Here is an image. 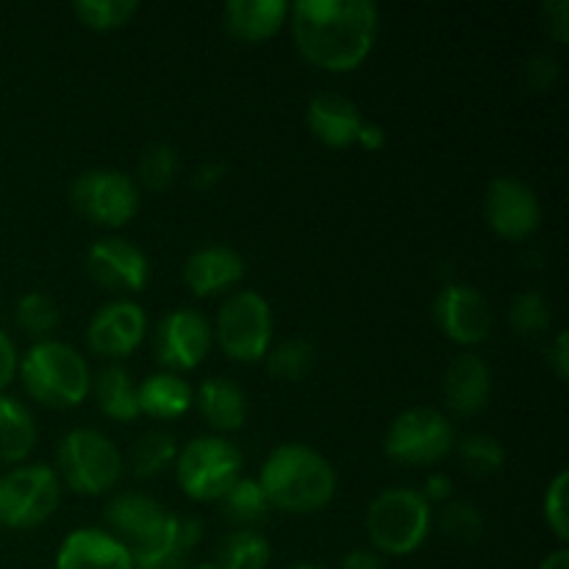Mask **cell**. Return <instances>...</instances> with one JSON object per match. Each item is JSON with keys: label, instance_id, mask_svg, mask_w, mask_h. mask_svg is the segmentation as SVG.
<instances>
[{"label": "cell", "instance_id": "6da1fadb", "mask_svg": "<svg viewBox=\"0 0 569 569\" xmlns=\"http://www.w3.org/2000/svg\"><path fill=\"white\" fill-rule=\"evenodd\" d=\"M289 26L306 61L328 72H350L376 44L381 9L372 0H295Z\"/></svg>", "mask_w": 569, "mask_h": 569}, {"label": "cell", "instance_id": "7a4b0ae2", "mask_svg": "<svg viewBox=\"0 0 569 569\" xmlns=\"http://www.w3.org/2000/svg\"><path fill=\"white\" fill-rule=\"evenodd\" d=\"M272 509L289 515H315L337 495V470L320 450L303 442H283L270 450L259 472Z\"/></svg>", "mask_w": 569, "mask_h": 569}, {"label": "cell", "instance_id": "3957f363", "mask_svg": "<svg viewBox=\"0 0 569 569\" xmlns=\"http://www.w3.org/2000/svg\"><path fill=\"white\" fill-rule=\"evenodd\" d=\"M106 522L111 537L126 545L137 569L156 565L172 553H183L178 545V517L148 495H114L106 506Z\"/></svg>", "mask_w": 569, "mask_h": 569}, {"label": "cell", "instance_id": "277c9868", "mask_svg": "<svg viewBox=\"0 0 569 569\" xmlns=\"http://www.w3.org/2000/svg\"><path fill=\"white\" fill-rule=\"evenodd\" d=\"M22 387L48 409H72L89 398L92 370L72 345L59 339H39L17 365Z\"/></svg>", "mask_w": 569, "mask_h": 569}, {"label": "cell", "instance_id": "5b68a950", "mask_svg": "<svg viewBox=\"0 0 569 569\" xmlns=\"http://www.w3.org/2000/svg\"><path fill=\"white\" fill-rule=\"evenodd\" d=\"M365 526L372 550L381 556H409L431 533L433 511L420 489H387L372 498Z\"/></svg>", "mask_w": 569, "mask_h": 569}, {"label": "cell", "instance_id": "8992f818", "mask_svg": "<svg viewBox=\"0 0 569 569\" xmlns=\"http://www.w3.org/2000/svg\"><path fill=\"white\" fill-rule=\"evenodd\" d=\"M244 456L231 439L220 433L194 437L178 450L176 481L187 498L209 503L220 500L242 478Z\"/></svg>", "mask_w": 569, "mask_h": 569}, {"label": "cell", "instance_id": "52a82bcc", "mask_svg": "<svg viewBox=\"0 0 569 569\" xmlns=\"http://www.w3.org/2000/svg\"><path fill=\"white\" fill-rule=\"evenodd\" d=\"M56 467L61 481L78 495L98 498L111 492L122 478V453L103 431L94 428H72L59 445Z\"/></svg>", "mask_w": 569, "mask_h": 569}, {"label": "cell", "instance_id": "ba28073f", "mask_svg": "<svg viewBox=\"0 0 569 569\" xmlns=\"http://www.w3.org/2000/svg\"><path fill=\"white\" fill-rule=\"evenodd\" d=\"M217 345L222 353L233 361L264 359L272 348V309L267 298H261L253 289H242L222 300L217 309V320L211 326Z\"/></svg>", "mask_w": 569, "mask_h": 569}, {"label": "cell", "instance_id": "9c48e42d", "mask_svg": "<svg viewBox=\"0 0 569 569\" xmlns=\"http://www.w3.org/2000/svg\"><path fill=\"white\" fill-rule=\"evenodd\" d=\"M61 481L48 465H17L0 472V526L28 531L59 509Z\"/></svg>", "mask_w": 569, "mask_h": 569}, {"label": "cell", "instance_id": "30bf717a", "mask_svg": "<svg viewBox=\"0 0 569 569\" xmlns=\"http://www.w3.org/2000/svg\"><path fill=\"white\" fill-rule=\"evenodd\" d=\"M456 448V428L442 411L417 406L389 422L383 453L398 465L426 467L442 461Z\"/></svg>", "mask_w": 569, "mask_h": 569}, {"label": "cell", "instance_id": "8fae6325", "mask_svg": "<svg viewBox=\"0 0 569 569\" xmlns=\"http://www.w3.org/2000/svg\"><path fill=\"white\" fill-rule=\"evenodd\" d=\"M139 183L114 167H92L70 183V203L83 220L103 228H120L137 217Z\"/></svg>", "mask_w": 569, "mask_h": 569}, {"label": "cell", "instance_id": "7c38bea8", "mask_svg": "<svg viewBox=\"0 0 569 569\" xmlns=\"http://www.w3.org/2000/svg\"><path fill=\"white\" fill-rule=\"evenodd\" d=\"M214 345L211 320L194 309H176L153 331V356L167 372H187L203 365Z\"/></svg>", "mask_w": 569, "mask_h": 569}, {"label": "cell", "instance_id": "4fadbf2b", "mask_svg": "<svg viewBox=\"0 0 569 569\" xmlns=\"http://www.w3.org/2000/svg\"><path fill=\"white\" fill-rule=\"evenodd\" d=\"M483 220L500 239L520 242L542 222V203L522 178L498 176L483 192Z\"/></svg>", "mask_w": 569, "mask_h": 569}, {"label": "cell", "instance_id": "5bb4252c", "mask_svg": "<svg viewBox=\"0 0 569 569\" xmlns=\"http://www.w3.org/2000/svg\"><path fill=\"white\" fill-rule=\"evenodd\" d=\"M433 320L456 345H481L492 331V306L472 283H448L433 300Z\"/></svg>", "mask_w": 569, "mask_h": 569}, {"label": "cell", "instance_id": "9a60e30c", "mask_svg": "<svg viewBox=\"0 0 569 569\" xmlns=\"http://www.w3.org/2000/svg\"><path fill=\"white\" fill-rule=\"evenodd\" d=\"M148 315L137 300L117 298L100 306L87 326L89 350L103 359H122L144 342Z\"/></svg>", "mask_w": 569, "mask_h": 569}, {"label": "cell", "instance_id": "2e32d148", "mask_svg": "<svg viewBox=\"0 0 569 569\" xmlns=\"http://www.w3.org/2000/svg\"><path fill=\"white\" fill-rule=\"evenodd\" d=\"M87 272L98 287L114 295L139 292L150 278V261L139 244L122 237H103L87 250Z\"/></svg>", "mask_w": 569, "mask_h": 569}, {"label": "cell", "instance_id": "e0dca14e", "mask_svg": "<svg viewBox=\"0 0 569 569\" xmlns=\"http://www.w3.org/2000/svg\"><path fill=\"white\" fill-rule=\"evenodd\" d=\"M56 569H137L120 539L103 528H76L64 537Z\"/></svg>", "mask_w": 569, "mask_h": 569}, {"label": "cell", "instance_id": "ac0fdd59", "mask_svg": "<svg viewBox=\"0 0 569 569\" xmlns=\"http://www.w3.org/2000/svg\"><path fill=\"white\" fill-rule=\"evenodd\" d=\"M445 403L456 417L481 415L492 398V370L476 353H461L450 361L442 381Z\"/></svg>", "mask_w": 569, "mask_h": 569}, {"label": "cell", "instance_id": "d6986e66", "mask_svg": "<svg viewBox=\"0 0 569 569\" xmlns=\"http://www.w3.org/2000/svg\"><path fill=\"white\" fill-rule=\"evenodd\" d=\"M306 126L328 148H350L359 139L365 117L356 100L339 92H320L306 106Z\"/></svg>", "mask_w": 569, "mask_h": 569}, {"label": "cell", "instance_id": "ffe728a7", "mask_svg": "<svg viewBox=\"0 0 569 569\" xmlns=\"http://www.w3.org/2000/svg\"><path fill=\"white\" fill-rule=\"evenodd\" d=\"M183 283L192 289L198 298L226 292L233 283L242 281L244 259L231 244H203L192 250L189 259L183 261Z\"/></svg>", "mask_w": 569, "mask_h": 569}, {"label": "cell", "instance_id": "44dd1931", "mask_svg": "<svg viewBox=\"0 0 569 569\" xmlns=\"http://www.w3.org/2000/svg\"><path fill=\"white\" fill-rule=\"evenodd\" d=\"M287 20V0H228L222 6V26L233 39H242V42L270 39Z\"/></svg>", "mask_w": 569, "mask_h": 569}, {"label": "cell", "instance_id": "7402d4cb", "mask_svg": "<svg viewBox=\"0 0 569 569\" xmlns=\"http://www.w3.org/2000/svg\"><path fill=\"white\" fill-rule=\"evenodd\" d=\"M194 406L214 431H239L248 420V395L231 378H206L194 389Z\"/></svg>", "mask_w": 569, "mask_h": 569}, {"label": "cell", "instance_id": "603a6c76", "mask_svg": "<svg viewBox=\"0 0 569 569\" xmlns=\"http://www.w3.org/2000/svg\"><path fill=\"white\" fill-rule=\"evenodd\" d=\"M89 395L94 398V406L103 411L106 417L120 422H131L142 417L139 409V383L133 381L131 372L120 365L100 367L92 376V387Z\"/></svg>", "mask_w": 569, "mask_h": 569}, {"label": "cell", "instance_id": "cb8c5ba5", "mask_svg": "<svg viewBox=\"0 0 569 569\" xmlns=\"http://www.w3.org/2000/svg\"><path fill=\"white\" fill-rule=\"evenodd\" d=\"M194 403V389L178 372L159 370L139 383V409L156 420H178Z\"/></svg>", "mask_w": 569, "mask_h": 569}, {"label": "cell", "instance_id": "d4e9b609", "mask_svg": "<svg viewBox=\"0 0 569 569\" xmlns=\"http://www.w3.org/2000/svg\"><path fill=\"white\" fill-rule=\"evenodd\" d=\"M37 420L22 400L0 395V465H22L37 448Z\"/></svg>", "mask_w": 569, "mask_h": 569}, {"label": "cell", "instance_id": "484cf974", "mask_svg": "<svg viewBox=\"0 0 569 569\" xmlns=\"http://www.w3.org/2000/svg\"><path fill=\"white\" fill-rule=\"evenodd\" d=\"M217 503H220L222 517L239 528L259 526V522H264L272 511L270 500H267L264 489L259 487L256 478H239Z\"/></svg>", "mask_w": 569, "mask_h": 569}, {"label": "cell", "instance_id": "4316f807", "mask_svg": "<svg viewBox=\"0 0 569 569\" xmlns=\"http://www.w3.org/2000/svg\"><path fill=\"white\" fill-rule=\"evenodd\" d=\"M270 542L256 528H237L222 537L217 548V567L220 569H267L270 565Z\"/></svg>", "mask_w": 569, "mask_h": 569}, {"label": "cell", "instance_id": "83f0119b", "mask_svg": "<svg viewBox=\"0 0 569 569\" xmlns=\"http://www.w3.org/2000/svg\"><path fill=\"white\" fill-rule=\"evenodd\" d=\"M178 442L170 431H148L133 442L128 465L137 478H156L176 465Z\"/></svg>", "mask_w": 569, "mask_h": 569}, {"label": "cell", "instance_id": "f1b7e54d", "mask_svg": "<svg viewBox=\"0 0 569 569\" xmlns=\"http://www.w3.org/2000/svg\"><path fill=\"white\" fill-rule=\"evenodd\" d=\"M267 370L278 381H303L311 372L317 350L309 339H283L267 350Z\"/></svg>", "mask_w": 569, "mask_h": 569}, {"label": "cell", "instance_id": "f546056e", "mask_svg": "<svg viewBox=\"0 0 569 569\" xmlns=\"http://www.w3.org/2000/svg\"><path fill=\"white\" fill-rule=\"evenodd\" d=\"M550 322H553V309L542 292H522L511 300L509 326L517 337H542L545 331H550Z\"/></svg>", "mask_w": 569, "mask_h": 569}, {"label": "cell", "instance_id": "4dcf8cb0", "mask_svg": "<svg viewBox=\"0 0 569 569\" xmlns=\"http://www.w3.org/2000/svg\"><path fill=\"white\" fill-rule=\"evenodd\" d=\"M178 176V150L167 142H150L137 164V178L150 192H164Z\"/></svg>", "mask_w": 569, "mask_h": 569}, {"label": "cell", "instance_id": "1f68e13d", "mask_svg": "<svg viewBox=\"0 0 569 569\" xmlns=\"http://www.w3.org/2000/svg\"><path fill=\"white\" fill-rule=\"evenodd\" d=\"M17 322L26 333L39 339H50V333L59 328L61 311L50 295L44 292H28L22 295L20 303H17Z\"/></svg>", "mask_w": 569, "mask_h": 569}, {"label": "cell", "instance_id": "d6a6232c", "mask_svg": "<svg viewBox=\"0 0 569 569\" xmlns=\"http://www.w3.org/2000/svg\"><path fill=\"white\" fill-rule=\"evenodd\" d=\"M72 11L87 28L111 31L131 22V17L139 11V0H76Z\"/></svg>", "mask_w": 569, "mask_h": 569}, {"label": "cell", "instance_id": "836d02e7", "mask_svg": "<svg viewBox=\"0 0 569 569\" xmlns=\"http://www.w3.org/2000/svg\"><path fill=\"white\" fill-rule=\"evenodd\" d=\"M459 459L472 476H495V472L503 470L506 465V450L489 433H470V437L461 439L459 445Z\"/></svg>", "mask_w": 569, "mask_h": 569}, {"label": "cell", "instance_id": "e575fe53", "mask_svg": "<svg viewBox=\"0 0 569 569\" xmlns=\"http://www.w3.org/2000/svg\"><path fill=\"white\" fill-rule=\"evenodd\" d=\"M439 528L453 542H478L483 533V517L481 509L470 500H448L439 511Z\"/></svg>", "mask_w": 569, "mask_h": 569}, {"label": "cell", "instance_id": "d590c367", "mask_svg": "<svg viewBox=\"0 0 569 569\" xmlns=\"http://www.w3.org/2000/svg\"><path fill=\"white\" fill-rule=\"evenodd\" d=\"M567 487H569V472L561 470L559 476L550 481L548 492H545V520H548L550 531L556 533V539H559V542H567L569 539Z\"/></svg>", "mask_w": 569, "mask_h": 569}, {"label": "cell", "instance_id": "8d00e7d4", "mask_svg": "<svg viewBox=\"0 0 569 569\" xmlns=\"http://www.w3.org/2000/svg\"><path fill=\"white\" fill-rule=\"evenodd\" d=\"M559 59L553 53H533L531 59L522 64V78H526L528 87L533 92H545V89H553V83L559 81Z\"/></svg>", "mask_w": 569, "mask_h": 569}, {"label": "cell", "instance_id": "74e56055", "mask_svg": "<svg viewBox=\"0 0 569 569\" xmlns=\"http://www.w3.org/2000/svg\"><path fill=\"white\" fill-rule=\"evenodd\" d=\"M542 20L545 31L565 44L569 39V0H545L542 3Z\"/></svg>", "mask_w": 569, "mask_h": 569}, {"label": "cell", "instance_id": "f35d334b", "mask_svg": "<svg viewBox=\"0 0 569 569\" xmlns=\"http://www.w3.org/2000/svg\"><path fill=\"white\" fill-rule=\"evenodd\" d=\"M17 365H20V356H17L14 342H11L9 333L0 328V392L11 383V378L17 376Z\"/></svg>", "mask_w": 569, "mask_h": 569}, {"label": "cell", "instance_id": "ab89813d", "mask_svg": "<svg viewBox=\"0 0 569 569\" xmlns=\"http://www.w3.org/2000/svg\"><path fill=\"white\" fill-rule=\"evenodd\" d=\"M420 495L428 503H448L450 495H453V478L448 472H431L426 478V487H422Z\"/></svg>", "mask_w": 569, "mask_h": 569}, {"label": "cell", "instance_id": "60d3db41", "mask_svg": "<svg viewBox=\"0 0 569 569\" xmlns=\"http://www.w3.org/2000/svg\"><path fill=\"white\" fill-rule=\"evenodd\" d=\"M548 361H550V367H553L556 378H559V381H567V376H569V342H567V331L556 333L553 345H550V350H548Z\"/></svg>", "mask_w": 569, "mask_h": 569}, {"label": "cell", "instance_id": "b9f144b4", "mask_svg": "<svg viewBox=\"0 0 569 569\" xmlns=\"http://www.w3.org/2000/svg\"><path fill=\"white\" fill-rule=\"evenodd\" d=\"M222 178H226V164H222V161H203V164L194 167L192 187L194 189H214Z\"/></svg>", "mask_w": 569, "mask_h": 569}, {"label": "cell", "instance_id": "7bdbcfd3", "mask_svg": "<svg viewBox=\"0 0 569 569\" xmlns=\"http://www.w3.org/2000/svg\"><path fill=\"white\" fill-rule=\"evenodd\" d=\"M342 569H387V561L378 550L372 548H356L345 556Z\"/></svg>", "mask_w": 569, "mask_h": 569}, {"label": "cell", "instance_id": "ee69618b", "mask_svg": "<svg viewBox=\"0 0 569 569\" xmlns=\"http://www.w3.org/2000/svg\"><path fill=\"white\" fill-rule=\"evenodd\" d=\"M356 144H361V148H367V150H381L383 144H387V131H383L378 122H367L365 120V126H361Z\"/></svg>", "mask_w": 569, "mask_h": 569}, {"label": "cell", "instance_id": "f6af8a7d", "mask_svg": "<svg viewBox=\"0 0 569 569\" xmlns=\"http://www.w3.org/2000/svg\"><path fill=\"white\" fill-rule=\"evenodd\" d=\"M539 569H569V550L559 548L553 550V553H548L542 565H539Z\"/></svg>", "mask_w": 569, "mask_h": 569}, {"label": "cell", "instance_id": "bcb514c9", "mask_svg": "<svg viewBox=\"0 0 569 569\" xmlns=\"http://www.w3.org/2000/svg\"><path fill=\"white\" fill-rule=\"evenodd\" d=\"M144 569H187V556L183 553H172L167 556V559L156 561V565L144 567Z\"/></svg>", "mask_w": 569, "mask_h": 569}, {"label": "cell", "instance_id": "7dc6e473", "mask_svg": "<svg viewBox=\"0 0 569 569\" xmlns=\"http://www.w3.org/2000/svg\"><path fill=\"white\" fill-rule=\"evenodd\" d=\"M192 569H220V567H217V561H200V565Z\"/></svg>", "mask_w": 569, "mask_h": 569}, {"label": "cell", "instance_id": "c3c4849f", "mask_svg": "<svg viewBox=\"0 0 569 569\" xmlns=\"http://www.w3.org/2000/svg\"><path fill=\"white\" fill-rule=\"evenodd\" d=\"M292 569H326V567H320V565H298V567H292Z\"/></svg>", "mask_w": 569, "mask_h": 569}]
</instances>
